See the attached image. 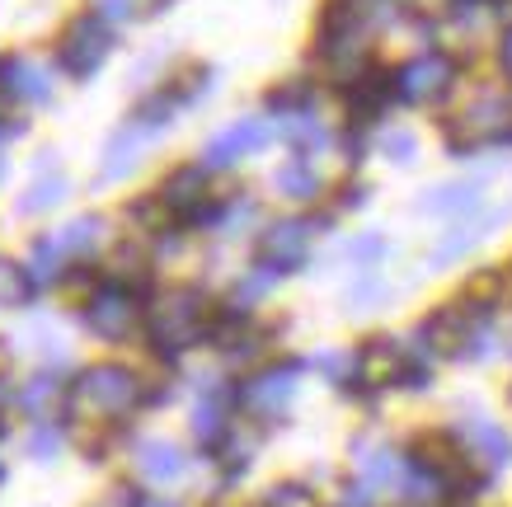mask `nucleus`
<instances>
[{"mask_svg":"<svg viewBox=\"0 0 512 507\" xmlns=\"http://www.w3.org/2000/svg\"><path fill=\"white\" fill-rule=\"evenodd\" d=\"M57 390H62V385H57V376H47V371H43V376H33V381L19 390L15 404H19V409H24L29 418H43L47 404L57 400Z\"/></svg>","mask_w":512,"mask_h":507,"instance_id":"nucleus-32","label":"nucleus"},{"mask_svg":"<svg viewBox=\"0 0 512 507\" xmlns=\"http://www.w3.org/2000/svg\"><path fill=\"white\" fill-rule=\"evenodd\" d=\"M217 320V306L207 301V292L198 287H170L146 306V338L160 357H184L188 348L207 343Z\"/></svg>","mask_w":512,"mask_h":507,"instance_id":"nucleus-1","label":"nucleus"},{"mask_svg":"<svg viewBox=\"0 0 512 507\" xmlns=\"http://www.w3.org/2000/svg\"><path fill=\"white\" fill-rule=\"evenodd\" d=\"M0 479H5V465H0Z\"/></svg>","mask_w":512,"mask_h":507,"instance_id":"nucleus-44","label":"nucleus"},{"mask_svg":"<svg viewBox=\"0 0 512 507\" xmlns=\"http://www.w3.org/2000/svg\"><path fill=\"white\" fill-rule=\"evenodd\" d=\"M137 503H141V498H137L132 489H113V493H109V503H104V507H137Z\"/></svg>","mask_w":512,"mask_h":507,"instance_id":"nucleus-38","label":"nucleus"},{"mask_svg":"<svg viewBox=\"0 0 512 507\" xmlns=\"http://www.w3.org/2000/svg\"><path fill=\"white\" fill-rule=\"evenodd\" d=\"M381 155L390 165H414L419 160V137L409 127H390V132H381Z\"/></svg>","mask_w":512,"mask_h":507,"instance_id":"nucleus-34","label":"nucleus"},{"mask_svg":"<svg viewBox=\"0 0 512 507\" xmlns=\"http://www.w3.org/2000/svg\"><path fill=\"white\" fill-rule=\"evenodd\" d=\"M33 296H38V282H33L29 268H19V263H5L0 259V306H29Z\"/></svg>","mask_w":512,"mask_h":507,"instance_id":"nucleus-29","label":"nucleus"},{"mask_svg":"<svg viewBox=\"0 0 512 507\" xmlns=\"http://www.w3.org/2000/svg\"><path fill=\"white\" fill-rule=\"evenodd\" d=\"M71 414H99V418H123L137 404H146V385L137 371L118 367V362H99V367L80 371L76 385L66 390Z\"/></svg>","mask_w":512,"mask_h":507,"instance_id":"nucleus-3","label":"nucleus"},{"mask_svg":"<svg viewBox=\"0 0 512 507\" xmlns=\"http://www.w3.org/2000/svg\"><path fill=\"white\" fill-rule=\"evenodd\" d=\"M386 254H390V245L381 231H362V235H353V240H343V249H339V259L348 263L353 273H372Z\"/></svg>","mask_w":512,"mask_h":507,"instance_id":"nucleus-24","label":"nucleus"},{"mask_svg":"<svg viewBox=\"0 0 512 507\" xmlns=\"http://www.w3.org/2000/svg\"><path fill=\"white\" fill-rule=\"evenodd\" d=\"M19 132H24V123H19V118H5V113H0V146H5L10 137H19Z\"/></svg>","mask_w":512,"mask_h":507,"instance_id":"nucleus-39","label":"nucleus"},{"mask_svg":"<svg viewBox=\"0 0 512 507\" xmlns=\"http://www.w3.org/2000/svg\"><path fill=\"white\" fill-rule=\"evenodd\" d=\"M301 371H306L301 357H282V362H268V367L249 371L245 381H235V409H240L254 428H273V423H282L287 409L296 404Z\"/></svg>","mask_w":512,"mask_h":507,"instance_id":"nucleus-2","label":"nucleus"},{"mask_svg":"<svg viewBox=\"0 0 512 507\" xmlns=\"http://www.w3.org/2000/svg\"><path fill=\"white\" fill-rule=\"evenodd\" d=\"M339 198H343V207H367V198H372V188H367V184H348V188L339 193Z\"/></svg>","mask_w":512,"mask_h":507,"instance_id":"nucleus-37","label":"nucleus"},{"mask_svg":"<svg viewBox=\"0 0 512 507\" xmlns=\"http://www.w3.org/2000/svg\"><path fill=\"white\" fill-rule=\"evenodd\" d=\"M315 108V85L311 80H282L278 90L268 94V113H278L282 118H296V113H311Z\"/></svg>","mask_w":512,"mask_h":507,"instance_id":"nucleus-26","label":"nucleus"},{"mask_svg":"<svg viewBox=\"0 0 512 507\" xmlns=\"http://www.w3.org/2000/svg\"><path fill=\"white\" fill-rule=\"evenodd\" d=\"M498 62H503V71H512V29L503 33V47H498Z\"/></svg>","mask_w":512,"mask_h":507,"instance_id":"nucleus-40","label":"nucleus"},{"mask_svg":"<svg viewBox=\"0 0 512 507\" xmlns=\"http://www.w3.org/2000/svg\"><path fill=\"white\" fill-rule=\"evenodd\" d=\"M390 296H395V287H390L376 268H372V273H353V282L343 287V310H348V315H367V310L386 306Z\"/></svg>","mask_w":512,"mask_h":507,"instance_id":"nucleus-21","label":"nucleus"},{"mask_svg":"<svg viewBox=\"0 0 512 507\" xmlns=\"http://www.w3.org/2000/svg\"><path fill=\"white\" fill-rule=\"evenodd\" d=\"M390 104H395V71H367L362 80L348 85V113L357 118L353 127H367L372 118H381Z\"/></svg>","mask_w":512,"mask_h":507,"instance_id":"nucleus-16","label":"nucleus"},{"mask_svg":"<svg viewBox=\"0 0 512 507\" xmlns=\"http://www.w3.org/2000/svg\"><path fill=\"white\" fill-rule=\"evenodd\" d=\"M0 160H5V155H0Z\"/></svg>","mask_w":512,"mask_h":507,"instance_id":"nucleus-45","label":"nucleus"},{"mask_svg":"<svg viewBox=\"0 0 512 507\" xmlns=\"http://www.w3.org/2000/svg\"><path fill=\"white\" fill-rule=\"evenodd\" d=\"M254 221H259V202L249 198V193H235V198H221V212H217V226H212V231H217L221 240H235V235H245Z\"/></svg>","mask_w":512,"mask_h":507,"instance_id":"nucleus-25","label":"nucleus"},{"mask_svg":"<svg viewBox=\"0 0 512 507\" xmlns=\"http://www.w3.org/2000/svg\"><path fill=\"white\" fill-rule=\"evenodd\" d=\"M278 132L296 146V155H320V151L334 146V132L320 123V113H315V108L311 113H296V118H282Z\"/></svg>","mask_w":512,"mask_h":507,"instance_id":"nucleus-20","label":"nucleus"},{"mask_svg":"<svg viewBox=\"0 0 512 507\" xmlns=\"http://www.w3.org/2000/svg\"><path fill=\"white\" fill-rule=\"evenodd\" d=\"M0 94L19 104H52V66L38 57H0Z\"/></svg>","mask_w":512,"mask_h":507,"instance_id":"nucleus-14","label":"nucleus"},{"mask_svg":"<svg viewBox=\"0 0 512 507\" xmlns=\"http://www.w3.org/2000/svg\"><path fill=\"white\" fill-rule=\"evenodd\" d=\"M99 15L109 24H123V19H137V0H99Z\"/></svg>","mask_w":512,"mask_h":507,"instance_id":"nucleus-36","label":"nucleus"},{"mask_svg":"<svg viewBox=\"0 0 512 507\" xmlns=\"http://www.w3.org/2000/svg\"><path fill=\"white\" fill-rule=\"evenodd\" d=\"M451 85H456V57L437 52V47L409 57V62L395 71V99H400V104H437Z\"/></svg>","mask_w":512,"mask_h":507,"instance_id":"nucleus-9","label":"nucleus"},{"mask_svg":"<svg viewBox=\"0 0 512 507\" xmlns=\"http://www.w3.org/2000/svg\"><path fill=\"white\" fill-rule=\"evenodd\" d=\"M212 85H217V71H212V66H202V62H193L184 76L170 80L165 90H170L174 104L184 108V104H198V99H207V94H212Z\"/></svg>","mask_w":512,"mask_h":507,"instance_id":"nucleus-28","label":"nucleus"},{"mask_svg":"<svg viewBox=\"0 0 512 507\" xmlns=\"http://www.w3.org/2000/svg\"><path fill=\"white\" fill-rule=\"evenodd\" d=\"M160 207L179 216L184 226H217L221 198H212V169L207 165H179L160 184Z\"/></svg>","mask_w":512,"mask_h":507,"instance_id":"nucleus-5","label":"nucleus"},{"mask_svg":"<svg viewBox=\"0 0 512 507\" xmlns=\"http://www.w3.org/2000/svg\"><path fill=\"white\" fill-rule=\"evenodd\" d=\"M66 188H71V184H66L62 174H43V179H38V184L24 193L19 212H24V216H38V212H47V207H57V202L66 198Z\"/></svg>","mask_w":512,"mask_h":507,"instance_id":"nucleus-31","label":"nucleus"},{"mask_svg":"<svg viewBox=\"0 0 512 507\" xmlns=\"http://www.w3.org/2000/svg\"><path fill=\"white\" fill-rule=\"evenodd\" d=\"M62 263H66V254H62V245H57V235H43V240H33L24 268H29L33 282L43 287V282H52V277L62 273Z\"/></svg>","mask_w":512,"mask_h":507,"instance_id":"nucleus-30","label":"nucleus"},{"mask_svg":"<svg viewBox=\"0 0 512 507\" xmlns=\"http://www.w3.org/2000/svg\"><path fill=\"white\" fill-rule=\"evenodd\" d=\"M137 475L146 479V484H156V489L179 484V479L188 475V456L170 437H146V442H137Z\"/></svg>","mask_w":512,"mask_h":507,"instance_id":"nucleus-15","label":"nucleus"},{"mask_svg":"<svg viewBox=\"0 0 512 507\" xmlns=\"http://www.w3.org/2000/svg\"><path fill=\"white\" fill-rule=\"evenodd\" d=\"M273 188L292 202H315L325 193V174L311 165V155H292L287 165L273 169Z\"/></svg>","mask_w":512,"mask_h":507,"instance_id":"nucleus-18","label":"nucleus"},{"mask_svg":"<svg viewBox=\"0 0 512 507\" xmlns=\"http://www.w3.org/2000/svg\"><path fill=\"white\" fill-rule=\"evenodd\" d=\"M57 235V245H62L66 259H90L94 249H104V235H109V221L104 216H76V221H66Z\"/></svg>","mask_w":512,"mask_h":507,"instance_id":"nucleus-19","label":"nucleus"},{"mask_svg":"<svg viewBox=\"0 0 512 507\" xmlns=\"http://www.w3.org/2000/svg\"><path fill=\"white\" fill-rule=\"evenodd\" d=\"M484 174H470V179H447V184H433L419 193V212L423 216H447V221H466L484 207Z\"/></svg>","mask_w":512,"mask_h":507,"instance_id":"nucleus-13","label":"nucleus"},{"mask_svg":"<svg viewBox=\"0 0 512 507\" xmlns=\"http://www.w3.org/2000/svg\"><path fill=\"white\" fill-rule=\"evenodd\" d=\"M62 446H66L62 428H52V423H38V428L29 432V442H24V451H29V461L47 465V461H57V456H62Z\"/></svg>","mask_w":512,"mask_h":507,"instance_id":"nucleus-33","label":"nucleus"},{"mask_svg":"<svg viewBox=\"0 0 512 507\" xmlns=\"http://www.w3.org/2000/svg\"><path fill=\"white\" fill-rule=\"evenodd\" d=\"M512 221V198L508 202H494V207H480L475 216H466V221H456L442 240L433 245V254H428V268H451V263H461L470 254V249H480L484 240L494 231H503Z\"/></svg>","mask_w":512,"mask_h":507,"instance_id":"nucleus-10","label":"nucleus"},{"mask_svg":"<svg viewBox=\"0 0 512 507\" xmlns=\"http://www.w3.org/2000/svg\"><path fill=\"white\" fill-rule=\"evenodd\" d=\"M451 437L461 442V451H466L470 465H475L484 479L503 475L512 465V437L498 428L489 414H480V409H470V414L456 418V423H451Z\"/></svg>","mask_w":512,"mask_h":507,"instance_id":"nucleus-8","label":"nucleus"},{"mask_svg":"<svg viewBox=\"0 0 512 507\" xmlns=\"http://www.w3.org/2000/svg\"><path fill=\"white\" fill-rule=\"evenodd\" d=\"M146 146H151V137H146L141 127L123 123L109 137V146H104V169H99V179H104V184H113V179L132 174V169H137V155L146 151Z\"/></svg>","mask_w":512,"mask_h":507,"instance_id":"nucleus-17","label":"nucleus"},{"mask_svg":"<svg viewBox=\"0 0 512 507\" xmlns=\"http://www.w3.org/2000/svg\"><path fill=\"white\" fill-rule=\"evenodd\" d=\"M334 507H376V489H367L362 479H348L334 498Z\"/></svg>","mask_w":512,"mask_h":507,"instance_id":"nucleus-35","label":"nucleus"},{"mask_svg":"<svg viewBox=\"0 0 512 507\" xmlns=\"http://www.w3.org/2000/svg\"><path fill=\"white\" fill-rule=\"evenodd\" d=\"M109 52H113V24L99 10H85V15H76L66 24L62 43H57V66L66 76L90 80L99 66L109 62Z\"/></svg>","mask_w":512,"mask_h":507,"instance_id":"nucleus-6","label":"nucleus"},{"mask_svg":"<svg viewBox=\"0 0 512 507\" xmlns=\"http://www.w3.org/2000/svg\"><path fill=\"white\" fill-rule=\"evenodd\" d=\"M306 371L325 376V381L339 385V390H353L357 385V348H320L315 357H306Z\"/></svg>","mask_w":512,"mask_h":507,"instance_id":"nucleus-22","label":"nucleus"},{"mask_svg":"<svg viewBox=\"0 0 512 507\" xmlns=\"http://www.w3.org/2000/svg\"><path fill=\"white\" fill-rule=\"evenodd\" d=\"M315 231H320V221H306V216H282V221L264 226V235L254 240V263L268 268L273 277L301 273V268L311 263Z\"/></svg>","mask_w":512,"mask_h":507,"instance_id":"nucleus-4","label":"nucleus"},{"mask_svg":"<svg viewBox=\"0 0 512 507\" xmlns=\"http://www.w3.org/2000/svg\"><path fill=\"white\" fill-rule=\"evenodd\" d=\"M353 465H357V479H362L367 489H376V493L395 489L400 493L404 475H409V451L381 442V437H357L353 442Z\"/></svg>","mask_w":512,"mask_h":507,"instance_id":"nucleus-12","label":"nucleus"},{"mask_svg":"<svg viewBox=\"0 0 512 507\" xmlns=\"http://www.w3.org/2000/svg\"><path fill=\"white\" fill-rule=\"evenodd\" d=\"M10 400H15V395H10V385L0 381V414H5V404H10Z\"/></svg>","mask_w":512,"mask_h":507,"instance_id":"nucleus-43","label":"nucleus"},{"mask_svg":"<svg viewBox=\"0 0 512 507\" xmlns=\"http://www.w3.org/2000/svg\"><path fill=\"white\" fill-rule=\"evenodd\" d=\"M137 507H184V503H174V498H141Z\"/></svg>","mask_w":512,"mask_h":507,"instance_id":"nucleus-42","label":"nucleus"},{"mask_svg":"<svg viewBox=\"0 0 512 507\" xmlns=\"http://www.w3.org/2000/svg\"><path fill=\"white\" fill-rule=\"evenodd\" d=\"M137 324H146V306H141V287H123V282H99L85 301V329L94 338H127Z\"/></svg>","mask_w":512,"mask_h":507,"instance_id":"nucleus-7","label":"nucleus"},{"mask_svg":"<svg viewBox=\"0 0 512 507\" xmlns=\"http://www.w3.org/2000/svg\"><path fill=\"white\" fill-rule=\"evenodd\" d=\"M52 165H57V151H38V179H43Z\"/></svg>","mask_w":512,"mask_h":507,"instance_id":"nucleus-41","label":"nucleus"},{"mask_svg":"<svg viewBox=\"0 0 512 507\" xmlns=\"http://www.w3.org/2000/svg\"><path fill=\"white\" fill-rule=\"evenodd\" d=\"M278 282H282V277H273V273H268V268H259V263H254V268H245V273L235 277L231 301H226V306H235V310H249V306H254V301H264V296L273 292Z\"/></svg>","mask_w":512,"mask_h":507,"instance_id":"nucleus-27","label":"nucleus"},{"mask_svg":"<svg viewBox=\"0 0 512 507\" xmlns=\"http://www.w3.org/2000/svg\"><path fill=\"white\" fill-rule=\"evenodd\" d=\"M174 113H179V104L170 99V90H160V94H146V99L132 108V118H127V123L141 127L146 137L156 141V137H165V132L174 127Z\"/></svg>","mask_w":512,"mask_h":507,"instance_id":"nucleus-23","label":"nucleus"},{"mask_svg":"<svg viewBox=\"0 0 512 507\" xmlns=\"http://www.w3.org/2000/svg\"><path fill=\"white\" fill-rule=\"evenodd\" d=\"M273 137H278V123H268V118H240V123H231L226 132H217V137L202 146L198 165H207L212 174H217V169H231L235 160L264 151Z\"/></svg>","mask_w":512,"mask_h":507,"instance_id":"nucleus-11","label":"nucleus"}]
</instances>
